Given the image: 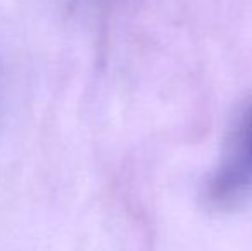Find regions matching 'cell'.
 <instances>
[{
    "instance_id": "6da1fadb",
    "label": "cell",
    "mask_w": 252,
    "mask_h": 251,
    "mask_svg": "<svg viewBox=\"0 0 252 251\" xmlns=\"http://www.w3.org/2000/svg\"><path fill=\"white\" fill-rule=\"evenodd\" d=\"M252 181V117L246 126L237 153L232 162L226 164L223 172L213 186V196L216 200H230L233 194L244 189Z\"/></svg>"
}]
</instances>
